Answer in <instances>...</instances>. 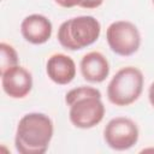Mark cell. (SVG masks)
Returning a JSON list of instances; mask_svg holds the SVG:
<instances>
[{
  "instance_id": "1",
  "label": "cell",
  "mask_w": 154,
  "mask_h": 154,
  "mask_svg": "<svg viewBox=\"0 0 154 154\" xmlns=\"http://www.w3.org/2000/svg\"><path fill=\"white\" fill-rule=\"evenodd\" d=\"M52 119L38 112L23 116L17 125L14 146L20 154H43L53 137Z\"/></svg>"
},
{
  "instance_id": "2",
  "label": "cell",
  "mask_w": 154,
  "mask_h": 154,
  "mask_svg": "<svg viewBox=\"0 0 154 154\" xmlns=\"http://www.w3.org/2000/svg\"><path fill=\"white\" fill-rule=\"evenodd\" d=\"M65 102L70 107V122L76 128L91 129L103 119L105 106L96 88L85 85L73 88L66 93Z\"/></svg>"
},
{
  "instance_id": "3",
  "label": "cell",
  "mask_w": 154,
  "mask_h": 154,
  "mask_svg": "<svg viewBox=\"0 0 154 154\" xmlns=\"http://www.w3.org/2000/svg\"><path fill=\"white\" fill-rule=\"evenodd\" d=\"M100 22L93 16H78L63 22L58 29V41L70 51H79L93 45L100 36Z\"/></svg>"
},
{
  "instance_id": "4",
  "label": "cell",
  "mask_w": 154,
  "mask_h": 154,
  "mask_svg": "<svg viewBox=\"0 0 154 154\" xmlns=\"http://www.w3.org/2000/svg\"><path fill=\"white\" fill-rule=\"evenodd\" d=\"M144 77L135 66L122 67L112 77L107 85V97L116 106H129L142 94Z\"/></svg>"
},
{
  "instance_id": "5",
  "label": "cell",
  "mask_w": 154,
  "mask_h": 154,
  "mask_svg": "<svg viewBox=\"0 0 154 154\" xmlns=\"http://www.w3.org/2000/svg\"><path fill=\"white\" fill-rule=\"evenodd\" d=\"M106 40L118 55L129 57L136 53L141 45V35L137 26L129 20H117L108 25Z\"/></svg>"
},
{
  "instance_id": "6",
  "label": "cell",
  "mask_w": 154,
  "mask_h": 154,
  "mask_svg": "<svg viewBox=\"0 0 154 154\" xmlns=\"http://www.w3.org/2000/svg\"><path fill=\"white\" fill-rule=\"evenodd\" d=\"M103 140L106 144L114 150L130 149L138 141V128L130 118L116 117L106 124Z\"/></svg>"
},
{
  "instance_id": "7",
  "label": "cell",
  "mask_w": 154,
  "mask_h": 154,
  "mask_svg": "<svg viewBox=\"0 0 154 154\" xmlns=\"http://www.w3.org/2000/svg\"><path fill=\"white\" fill-rule=\"evenodd\" d=\"M4 91L12 99L25 97L32 88V76L23 66L16 65L1 73Z\"/></svg>"
},
{
  "instance_id": "8",
  "label": "cell",
  "mask_w": 154,
  "mask_h": 154,
  "mask_svg": "<svg viewBox=\"0 0 154 154\" xmlns=\"http://www.w3.org/2000/svg\"><path fill=\"white\" fill-rule=\"evenodd\" d=\"M52 23L42 14L26 16L20 23V32L25 41L32 45H43L52 36Z\"/></svg>"
},
{
  "instance_id": "9",
  "label": "cell",
  "mask_w": 154,
  "mask_h": 154,
  "mask_svg": "<svg viewBox=\"0 0 154 154\" xmlns=\"http://www.w3.org/2000/svg\"><path fill=\"white\" fill-rule=\"evenodd\" d=\"M46 71L51 81L65 85L73 81L76 76V64L71 57L63 53H55L48 58Z\"/></svg>"
},
{
  "instance_id": "10",
  "label": "cell",
  "mask_w": 154,
  "mask_h": 154,
  "mask_svg": "<svg viewBox=\"0 0 154 154\" xmlns=\"http://www.w3.org/2000/svg\"><path fill=\"white\" fill-rule=\"evenodd\" d=\"M83 78L90 83H101L109 75V64L106 57L100 52L87 53L79 64Z\"/></svg>"
},
{
  "instance_id": "11",
  "label": "cell",
  "mask_w": 154,
  "mask_h": 154,
  "mask_svg": "<svg viewBox=\"0 0 154 154\" xmlns=\"http://www.w3.org/2000/svg\"><path fill=\"white\" fill-rule=\"evenodd\" d=\"M0 73L18 65V54L16 49L6 42L0 43Z\"/></svg>"
},
{
  "instance_id": "12",
  "label": "cell",
  "mask_w": 154,
  "mask_h": 154,
  "mask_svg": "<svg viewBox=\"0 0 154 154\" xmlns=\"http://www.w3.org/2000/svg\"><path fill=\"white\" fill-rule=\"evenodd\" d=\"M54 2L57 5H59L60 7L71 8V7H75V6H79L82 0H54Z\"/></svg>"
},
{
  "instance_id": "13",
  "label": "cell",
  "mask_w": 154,
  "mask_h": 154,
  "mask_svg": "<svg viewBox=\"0 0 154 154\" xmlns=\"http://www.w3.org/2000/svg\"><path fill=\"white\" fill-rule=\"evenodd\" d=\"M102 2H103V0H82L79 6L83 8H96V7L101 6Z\"/></svg>"
},
{
  "instance_id": "14",
  "label": "cell",
  "mask_w": 154,
  "mask_h": 154,
  "mask_svg": "<svg viewBox=\"0 0 154 154\" xmlns=\"http://www.w3.org/2000/svg\"><path fill=\"white\" fill-rule=\"evenodd\" d=\"M148 97H149V102L150 105L154 107V82L150 84L149 90H148Z\"/></svg>"
},
{
  "instance_id": "15",
  "label": "cell",
  "mask_w": 154,
  "mask_h": 154,
  "mask_svg": "<svg viewBox=\"0 0 154 154\" xmlns=\"http://www.w3.org/2000/svg\"><path fill=\"white\" fill-rule=\"evenodd\" d=\"M153 4H154V0H153Z\"/></svg>"
}]
</instances>
